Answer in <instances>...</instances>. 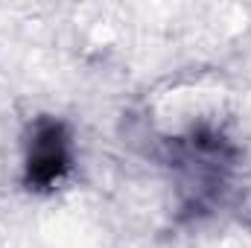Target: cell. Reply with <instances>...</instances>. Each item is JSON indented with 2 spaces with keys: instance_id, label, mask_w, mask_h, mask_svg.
<instances>
[{
  "instance_id": "6da1fadb",
  "label": "cell",
  "mask_w": 251,
  "mask_h": 248,
  "mask_svg": "<svg viewBox=\"0 0 251 248\" xmlns=\"http://www.w3.org/2000/svg\"><path fill=\"white\" fill-rule=\"evenodd\" d=\"M67 170V137L59 123H44L38 128L26 164V181L35 187H50Z\"/></svg>"
}]
</instances>
